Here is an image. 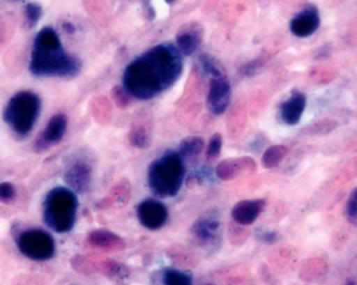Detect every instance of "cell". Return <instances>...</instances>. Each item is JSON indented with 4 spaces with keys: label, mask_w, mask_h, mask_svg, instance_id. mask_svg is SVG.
<instances>
[{
    "label": "cell",
    "mask_w": 357,
    "mask_h": 285,
    "mask_svg": "<svg viewBox=\"0 0 357 285\" xmlns=\"http://www.w3.org/2000/svg\"><path fill=\"white\" fill-rule=\"evenodd\" d=\"M129 140L134 148L144 150V148H149V146H150V133L144 127L137 125V127L132 128L131 131H130Z\"/></svg>",
    "instance_id": "23"
},
{
    "label": "cell",
    "mask_w": 357,
    "mask_h": 285,
    "mask_svg": "<svg viewBox=\"0 0 357 285\" xmlns=\"http://www.w3.org/2000/svg\"><path fill=\"white\" fill-rule=\"evenodd\" d=\"M203 33L199 27L188 26L178 31L176 36V47L183 56H189L195 54L201 46Z\"/></svg>",
    "instance_id": "17"
},
{
    "label": "cell",
    "mask_w": 357,
    "mask_h": 285,
    "mask_svg": "<svg viewBox=\"0 0 357 285\" xmlns=\"http://www.w3.org/2000/svg\"><path fill=\"white\" fill-rule=\"evenodd\" d=\"M287 155V148L282 144H275L266 148L262 155V167L266 169H276L281 164Z\"/></svg>",
    "instance_id": "20"
},
{
    "label": "cell",
    "mask_w": 357,
    "mask_h": 285,
    "mask_svg": "<svg viewBox=\"0 0 357 285\" xmlns=\"http://www.w3.org/2000/svg\"><path fill=\"white\" fill-rule=\"evenodd\" d=\"M43 15V10L39 3L29 2L24 8L25 24L29 29H33L39 23Z\"/></svg>",
    "instance_id": "24"
},
{
    "label": "cell",
    "mask_w": 357,
    "mask_h": 285,
    "mask_svg": "<svg viewBox=\"0 0 357 285\" xmlns=\"http://www.w3.org/2000/svg\"><path fill=\"white\" fill-rule=\"evenodd\" d=\"M220 222L216 215H205L191 226V234L201 245L216 246L220 240Z\"/></svg>",
    "instance_id": "12"
},
{
    "label": "cell",
    "mask_w": 357,
    "mask_h": 285,
    "mask_svg": "<svg viewBox=\"0 0 357 285\" xmlns=\"http://www.w3.org/2000/svg\"><path fill=\"white\" fill-rule=\"evenodd\" d=\"M68 118L63 113H56L46 123L43 131L39 134L33 142V148L37 154L47 152L54 146H58L66 135Z\"/></svg>",
    "instance_id": "7"
},
{
    "label": "cell",
    "mask_w": 357,
    "mask_h": 285,
    "mask_svg": "<svg viewBox=\"0 0 357 285\" xmlns=\"http://www.w3.org/2000/svg\"><path fill=\"white\" fill-rule=\"evenodd\" d=\"M199 65H201L202 70L205 75H209L210 77H218V75H224L222 69H220L218 63L207 54H202L199 56Z\"/></svg>",
    "instance_id": "25"
},
{
    "label": "cell",
    "mask_w": 357,
    "mask_h": 285,
    "mask_svg": "<svg viewBox=\"0 0 357 285\" xmlns=\"http://www.w3.org/2000/svg\"><path fill=\"white\" fill-rule=\"evenodd\" d=\"M63 29L66 31L67 33H75V26L70 22L63 23Z\"/></svg>",
    "instance_id": "31"
},
{
    "label": "cell",
    "mask_w": 357,
    "mask_h": 285,
    "mask_svg": "<svg viewBox=\"0 0 357 285\" xmlns=\"http://www.w3.org/2000/svg\"><path fill=\"white\" fill-rule=\"evenodd\" d=\"M88 244L93 248L105 251H121L127 244L119 234L106 229H98L88 236Z\"/></svg>",
    "instance_id": "16"
},
{
    "label": "cell",
    "mask_w": 357,
    "mask_h": 285,
    "mask_svg": "<svg viewBox=\"0 0 357 285\" xmlns=\"http://www.w3.org/2000/svg\"><path fill=\"white\" fill-rule=\"evenodd\" d=\"M137 217L139 223L146 229L157 231L165 227L169 219V210L160 201L146 199L137 207Z\"/></svg>",
    "instance_id": "9"
},
{
    "label": "cell",
    "mask_w": 357,
    "mask_h": 285,
    "mask_svg": "<svg viewBox=\"0 0 357 285\" xmlns=\"http://www.w3.org/2000/svg\"><path fill=\"white\" fill-rule=\"evenodd\" d=\"M162 282L165 285H192V276L187 272L167 268L163 270Z\"/></svg>",
    "instance_id": "21"
},
{
    "label": "cell",
    "mask_w": 357,
    "mask_h": 285,
    "mask_svg": "<svg viewBox=\"0 0 357 285\" xmlns=\"http://www.w3.org/2000/svg\"><path fill=\"white\" fill-rule=\"evenodd\" d=\"M165 1L167 2V4H173L176 0H165Z\"/></svg>",
    "instance_id": "33"
},
{
    "label": "cell",
    "mask_w": 357,
    "mask_h": 285,
    "mask_svg": "<svg viewBox=\"0 0 357 285\" xmlns=\"http://www.w3.org/2000/svg\"><path fill=\"white\" fill-rule=\"evenodd\" d=\"M257 169L255 160L251 157L243 156L227 158L220 161L215 167V176L222 181H233L241 176L251 175Z\"/></svg>",
    "instance_id": "11"
},
{
    "label": "cell",
    "mask_w": 357,
    "mask_h": 285,
    "mask_svg": "<svg viewBox=\"0 0 357 285\" xmlns=\"http://www.w3.org/2000/svg\"><path fill=\"white\" fill-rule=\"evenodd\" d=\"M16 198V188L10 182H2L0 183V202L8 203L14 201Z\"/></svg>",
    "instance_id": "28"
},
{
    "label": "cell",
    "mask_w": 357,
    "mask_h": 285,
    "mask_svg": "<svg viewBox=\"0 0 357 285\" xmlns=\"http://www.w3.org/2000/svg\"><path fill=\"white\" fill-rule=\"evenodd\" d=\"M82 67L81 60L64 49L56 29L45 26L36 35L29 63L33 77L73 79Z\"/></svg>",
    "instance_id": "2"
},
{
    "label": "cell",
    "mask_w": 357,
    "mask_h": 285,
    "mask_svg": "<svg viewBox=\"0 0 357 285\" xmlns=\"http://www.w3.org/2000/svg\"><path fill=\"white\" fill-rule=\"evenodd\" d=\"M261 66L262 61L260 59H256V60L251 61V62L243 65L241 68V73L245 75V77H254V75H257Z\"/></svg>",
    "instance_id": "29"
},
{
    "label": "cell",
    "mask_w": 357,
    "mask_h": 285,
    "mask_svg": "<svg viewBox=\"0 0 357 285\" xmlns=\"http://www.w3.org/2000/svg\"><path fill=\"white\" fill-rule=\"evenodd\" d=\"M345 285H356V282H352V280H348L347 282H346Z\"/></svg>",
    "instance_id": "32"
},
{
    "label": "cell",
    "mask_w": 357,
    "mask_h": 285,
    "mask_svg": "<svg viewBox=\"0 0 357 285\" xmlns=\"http://www.w3.org/2000/svg\"><path fill=\"white\" fill-rule=\"evenodd\" d=\"M206 285H213V284H206Z\"/></svg>",
    "instance_id": "35"
},
{
    "label": "cell",
    "mask_w": 357,
    "mask_h": 285,
    "mask_svg": "<svg viewBox=\"0 0 357 285\" xmlns=\"http://www.w3.org/2000/svg\"><path fill=\"white\" fill-rule=\"evenodd\" d=\"M100 271L115 284L125 285L129 282V268L119 261H113V259L102 261L100 265Z\"/></svg>",
    "instance_id": "18"
},
{
    "label": "cell",
    "mask_w": 357,
    "mask_h": 285,
    "mask_svg": "<svg viewBox=\"0 0 357 285\" xmlns=\"http://www.w3.org/2000/svg\"><path fill=\"white\" fill-rule=\"evenodd\" d=\"M231 100V85L226 75L211 77L207 95V108L212 114L222 115L228 109Z\"/></svg>",
    "instance_id": "10"
},
{
    "label": "cell",
    "mask_w": 357,
    "mask_h": 285,
    "mask_svg": "<svg viewBox=\"0 0 357 285\" xmlns=\"http://www.w3.org/2000/svg\"><path fill=\"white\" fill-rule=\"evenodd\" d=\"M130 199V185L127 182H121L111 190V194L105 202H108L111 206H121L126 205Z\"/></svg>",
    "instance_id": "22"
},
{
    "label": "cell",
    "mask_w": 357,
    "mask_h": 285,
    "mask_svg": "<svg viewBox=\"0 0 357 285\" xmlns=\"http://www.w3.org/2000/svg\"><path fill=\"white\" fill-rule=\"evenodd\" d=\"M321 24L318 8L308 6L291 19L289 29L291 33L298 38H307L314 35Z\"/></svg>",
    "instance_id": "13"
},
{
    "label": "cell",
    "mask_w": 357,
    "mask_h": 285,
    "mask_svg": "<svg viewBox=\"0 0 357 285\" xmlns=\"http://www.w3.org/2000/svg\"><path fill=\"white\" fill-rule=\"evenodd\" d=\"M205 142L199 136H188L182 139L178 144V155L183 160L195 161L197 157L201 156L204 151Z\"/></svg>",
    "instance_id": "19"
},
{
    "label": "cell",
    "mask_w": 357,
    "mask_h": 285,
    "mask_svg": "<svg viewBox=\"0 0 357 285\" xmlns=\"http://www.w3.org/2000/svg\"><path fill=\"white\" fill-rule=\"evenodd\" d=\"M13 1H18V0H13Z\"/></svg>",
    "instance_id": "34"
},
{
    "label": "cell",
    "mask_w": 357,
    "mask_h": 285,
    "mask_svg": "<svg viewBox=\"0 0 357 285\" xmlns=\"http://www.w3.org/2000/svg\"><path fill=\"white\" fill-rule=\"evenodd\" d=\"M266 205V201L262 199L241 201L234 205L231 211L233 221L241 226L252 225L261 215Z\"/></svg>",
    "instance_id": "15"
},
{
    "label": "cell",
    "mask_w": 357,
    "mask_h": 285,
    "mask_svg": "<svg viewBox=\"0 0 357 285\" xmlns=\"http://www.w3.org/2000/svg\"><path fill=\"white\" fill-rule=\"evenodd\" d=\"M183 68L184 59L176 45L158 44L128 64L123 88L136 100H153L177 83Z\"/></svg>",
    "instance_id": "1"
},
{
    "label": "cell",
    "mask_w": 357,
    "mask_h": 285,
    "mask_svg": "<svg viewBox=\"0 0 357 285\" xmlns=\"http://www.w3.org/2000/svg\"><path fill=\"white\" fill-rule=\"evenodd\" d=\"M41 98L36 92L21 90L6 102L2 112L4 123L16 137L26 138L33 131L40 112Z\"/></svg>",
    "instance_id": "5"
},
{
    "label": "cell",
    "mask_w": 357,
    "mask_h": 285,
    "mask_svg": "<svg viewBox=\"0 0 357 285\" xmlns=\"http://www.w3.org/2000/svg\"><path fill=\"white\" fill-rule=\"evenodd\" d=\"M15 242L23 256L37 263L50 261L56 254V240L50 232L41 228H29L18 232Z\"/></svg>",
    "instance_id": "6"
},
{
    "label": "cell",
    "mask_w": 357,
    "mask_h": 285,
    "mask_svg": "<svg viewBox=\"0 0 357 285\" xmlns=\"http://www.w3.org/2000/svg\"><path fill=\"white\" fill-rule=\"evenodd\" d=\"M92 173L91 164L86 159L77 157L67 163L64 171L65 183L75 194H85L91 186Z\"/></svg>",
    "instance_id": "8"
},
{
    "label": "cell",
    "mask_w": 357,
    "mask_h": 285,
    "mask_svg": "<svg viewBox=\"0 0 357 285\" xmlns=\"http://www.w3.org/2000/svg\"><path fill=\"white\" fill-rule=\"evenodd\" d=\"M307 98L298 90H294L289 98L280 105L279 114L281 121L287 125H296L301 121L302 115L305 111Z\"/></svg>",
    "instance_id": "14"
},
{
    "label": "cell",
    "mask_w": 357,
    "mask_h": 285,
    "mask_svg": "<svg viewBox=\"0 0 357 285\" xmlns=\"http://www.w3.org/2000/svg\"><path fill=\"white\" fill-rule=\"evenodd\" d=\"M185 161L178 152H167L151 163L148 183L155 196L174 198L184 183Z\"/></svg>",
    "instance_id": "4"
},
{
    "label": "cell",
    "mask_w": 357,
    "mask_h": 285,
    "mask_svg": "<svg viewBox=\"0 0 357 285\" xmlns=\"http://www.w3.org/2000/svg\"><path fill=\"white\" fill-rule=\"evenodd\" d=\"M222 148V136L220 133H215L210 138L209 144L206 150V159L208 162H213L220 157Z\"/></svg>",
    "instance_id": "26"
},
{
    "label": "cell",
    "mask_w": 357,
    "mask_h": 285,
    "mask_svg": "<svg viewBox=\"0 0 357 285\" xmlns=\"http://www.w3.org/2000/svg\"><path fill=\"white\" fill-rule=\"evenodd\" d=\"M346 217L352 225H357V188L351 192L346 205Z\"/></svg>",
    "instance_id": "27"
},
{
    "label": "cell",
    "mask_w": 357,
    "mask_h": 285,
    "mask_svg": "<svg viewBox=\"0 0 357 285\" xmlns=\"http://www.w3.org/2000/svg\"><path fill=\"white\" fill-rule=\"evenodd\" d=\"M259 238L262 242H266V244H273V242H276L277 234L273 231H266L262 232V233L260 234Z\"/></svg>",
    "instance_id": "30"
},
{
    "label": "cell",
    "mask_w": 357,
    "mask_h": 285,
    "mask_svg": "<svg viewBox=\"0 0 357 285\" xmlns=\"http://www.w3.org/2000/svg\"><path fill=\"white\" fill-rule=\"evenodd\" d=\"M43 221L56 233H68L77 221L79 199L68 187L56 186L52 188L43 201Z\"/></svg>",
    "instance_id": "3"
}]
</instances>
